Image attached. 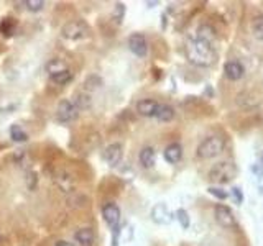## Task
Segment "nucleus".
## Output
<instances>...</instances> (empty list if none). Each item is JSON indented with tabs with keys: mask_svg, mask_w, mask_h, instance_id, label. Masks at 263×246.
Returning a JSON list of instances; mask_svg holds the SVG:
<instances>
[{
	"mask_svg": "<svg viewBox=\"0 0 263 246\" xmlns=\"http://www.w3.org/2000/svg\"><path fill=\"white\" fill-rule=\"evenodd\" d=\"M89 32H91V28L86 21L71 20L63 26L61 35H63V38L69 40V41H79V40L87 38V36H89Z\"/></svg>",
	"mask_w": 263,
	"mask_h": 246,
	"instance_id": "4",
	"label": "nucleus"
},
{
	"mask_svg": "<svg viewBox=\"0 0 263 246\" xmlns=\"http://www.w3.org/2000/svg\"><path fill=\"white\" fill-rule=\"evenodd\" d=\"M53 181L58 185V189L63 192H72L76 187V179L64 169H58L56 173H53Z\"/></svg>",
	"mask_w": 263,
	"mask_h": 246,
	"instance_id": "7",
	"label": "nucleus"
},
{
	"mask_svg": "<svg viewBox=\"0 0 263 246\" xmlns=\"http://www.w3.org/2000/svg\"><path fill=\"white\" fill-rule=\"evenodd\" d=\"M23 5L27 7V10L30 12H40L43 7H45V2H43V0H25Z\"/></svg>",
	"mask_w": 263,
	"mask_h": 246,
	"instance_id": "28",
	"label": "nucleus"
},
{
	"mask_svg": "<svg viewBox=\"0 0 263 246\" xmlns=\"http://www.w3.org/2000/svg\"><path fill=\"white\" fill-rule=\"evenodd\" d=\"M74 240L81 246H92L96 241V235L91 228H79L74 233Z\"/></svg>",
	"mask_w": 263,
	"mask_h": 246,
	"instance_id": "16",
	"label": "nucleus"
},
{
	"mask_svg": "<svg viewBox=\"0 0 263 246\" xmlns=\"http://www.w3.org/2000/svg\"><path fill=\"white\" fill-rule=\"evenodd\" d=\"M185 53H186L188 61L194 66H199V68H209V66L214 64L216 58H217L216 48L213 44L196 38V36L186 40Z\"/></svg>",
	"mask_w": 263,
	"mask_h": 246,
	"instance_id": "1",
	"label": "nucleus"
},
{
	"mask_svg": "<svg viewBox=\"0 0 263 246\" xmlns=\"http://www.w3.org/2000/svg\"><path fill=\"white\" fill-rule=\"evenodd\" d=\"M128 49L138 58H145L148 53V41L142 33H134L128 36Z\"/></svg>",
	"mask_w": 263,
	"mask_h": 246,
	"instance_id": "6",
	"label": "nucleus"
},
{
	"mask_svg": "<svg viewBox=\"0 0 263 246\" xmlns=\"http://www.w3.org/2000/svg\"><path fill=\"white\" fill-rule=\"evenodd\" d=\"M252 33L258 41H263V17H257L252 21Z\"/></svg>",
	"mask_w": 263,
	"mask_h": 246,
	"instance_id": "24",
	"label": "nucleus"
},
{
	"mask_svg": "<svg viewBox=\"0 0 263 246\" xmlns=\"http://www.w3.org/2000/svg\"><path fill=\"white\" fill-rule=\"evenodd\" d=\"M214 218H216V222L222 228H227V230H235L237 228L235 215H233V212L230 210L227 205L217 204L214 207Z\"/></svg>",
	"mask_w": 263,
	"mask_h": 246,
	"instance_id": "5",
	"label": "nucleus"
},
{
	"mask_svg": "<svg viewBox=\"0 0 263 246\" xmlns=\"http://www.w3.org/2000/svg\"><path fill=\"white\" fill-rule=\"evenodd\" d=\"M155 118L158 122H171L174 118V108L171 105H166V103H158Z\"/></svg>",
	"mask_w": 263,
	"mask_h": 246,
	"instance_id": "18",
	"label": "nucleus"
},
{
	"mask_svg": "<svg viewBox=\"0 0 263 246\" xmlns=\"http://www.w3.org/2000/svg\"><path fill=\"white\" fill-rule=\"evenodd\" d=\"M260 168L263 169V154H261V158H260Z\"/></svg>",
	"mask_w": 263,
	"mask_h": 246,
	"instance_id": "33",
	"label": "nucleus"
},
{
	"mask_svg": "<svg viewBox=\"0 0 263 246\" xmlns=\"http://www.w3.org/2000/svg\"><path fill=\"white\" fill-rule=\"evenodd\" d=\"M173 218L174 215L171 213V210L168 208L166 204H156L151 208V220L158 223V225H170Z\"/></svg>",
	"mask_w": 263,
	"mask_h": 246,
	"instance_id": "10",
	"label": "nucleus"
},
{
	"mask_svg": "<svg viewBox=\"0 0 263 246\" xmlns=\"http://www.w3.org/2000/svg\"><path fill=\"white\" fill-rule=\"evenodd\" d=\"M46 71L49 76H53V74H58V72H63V71H68V64H66L63 59L60 58H53L49 59L48 64H46Z\"/></svg>",
	"mask_w": 263,
	"mask_h": 246,
	"instance_id": "20",
	"label": "nucleus"
},
{
	"mask_svg": "<svg viewBox=\"0 0 263 246\" xmlns=\"http://www.w3.org/2000/svg\"><path fill=\"white\" fill-rule=\"evenodd\" d=\"M174 215H176V218H178V222H179L181 228L188 230L189 225H191V220H189V213L185 210V208H178L176 213H174Z\"/></svg>",
	"mask_w": 263,
	"mask_h": 246,
	"instance_id": "25",
	"label": "nucleus"
},
{
	"mask_svg": "<svg viewBox=\"0 0 263 246\" xmlns=\"http://www.w3.org/2000/svg\"><path fill=\"white\" fill-rule=\"evenodd\" d=\"M232 196H233V199L237 200V204H242V202H244L242 189H240V187H233V189H232Z\"/></svg>",
	"mask_w": 263,
	"mask_h": 246,
	"instance_id": "30",
	"label": "nucleus"
},
{
	"mask_svg": "<svg viewBox=\"0 0 263 246\" xmlns=\"http://www.w3.org/2000/svg\"><path fill=\"white\" fill-rule=\"evenodd\" d=\"M138 159H140V164H142L145 169L153 168V166H155V159H156L155 150H153L151 146H145L143 150L140 151V156H138Z\"/></svg>",
	"mask_w": 263,
	"mask_h": 246,
	"instance_id": "17",
	"label": "nucleus"
},
{
	"mask_svg": "<svg viewBox=\"0 0 263 246\" xmlns=\"http://www.w3.org/2000/svg\"><path fill=\"white\" fill-rule=\"evenodd\" d=\"M196 38H199V40L206 41V43L213 44V46H214L216 41H217V33L211 25L204 23V25H201L199 28L196 30Z\"/></svg>",
	"mask_w": 263,
	"mask_h": 246,
	"instance_id": "13",
	"label": "nucleus"
},
{
	"mask_svg": "<svg viewBox=\"0 0 263 246\" xmlns=\"http://www.w3.org/2000/svg\"><path fill=\"white\" fill-rule=\"evenodd\" d=\"M207 190H209V194H211V196L217 197L219 200H225V199L229 197V194L225 192L224 189H221V187H209Z\"/></svg>",
	"mask_w": 263,
	"mask_h": 246,
	"instance_id": "29",
	"label": "nucleus"
},
{
	"mask_svg": "<svg viewBox=\"0 0 263 246\" xmlns=\"http://www.w3.org/2000/svg\"><path fill=\"white\" fill-rule=\"evenodd\" d=\"M102 217H104L106 223L109 228H112V232L115 228H119L120 222V208L117 207L114 202H107L102 205Z\"/></svg>",
	"mask_w": 263,
	"mask_h": 246,
	"instance_id": "8",
	"label": "nucleus"
},
{
	"mask_svg": "<svg viewBox=\"0 0 263 246\" xmlns=\"http://www.w3.org/2000/svg\"><path fill=\"white\" fill-rule=\"evenodd\" d=\"M55 246H72L69 241H64V240H60V241H56V244Z\"/></svg>",
	"mask_w": 263,
	"mask_h": 246,
	"instance_id": "32",
	"label": "nucleus"
},
{
	"mask_svg": "<svg viewBox=\"0 0 263 246\" xmlns=\"http://www.w3.org/2000/svg\"><path fill=\"white\" fill-rule=\"evenodd\" d=\"M27 184H28V189L33 190L35 185H36V174L28 173V176H27Z\"/></svg>",
	"mask_w": 263,
	"mask_h": 246,
	"instance_id": "31",
	"label": "nucleus"
},
{
	"mask_svg": "<svg viewBox=\"0 0 263 246\" xmlns=\"http://www.w3.org/2000/svg\"><path fill=\"white\" fill-rule=\"evenodd\" d=\"M158 108V102L153 99H143L137 103V112L142 117H155Z\"/></svg>",
	"mask_w": 263,
	"mask_h": 246,
	"instance_id": "14",
	"label": "nucleus"
},
{
	"mask_svg": "<svg viewBox=\"0 0 263 246\" xmlns=\"http://www.w3.org/2000/svg\"><path fill=\"white\" fill-rule=\"evenodd\" d=\"M10 138L15 141V143H25V141L28 140L27 133L21 130L20 125H12L10 126Z\"/></svg>",
	"mask_w": 263,
	"mask_h": 246,
	"instance_id": "21",
	"label": "nucleus"
},
{
	"mask_svg": "<svg viewBox=\"0 0 263 246\" xmlns=\"http://www.w3.org/2000/svg\"><path fill=\"white\" fill-rule=\"evenodd\" d=\"M114 20L117 21V23H122V20H123V17H125V5H123L122 2H119V4H115V7H114Z\"/></svg>",
	"mask_w": 263,
	"mask_h": 246,
	"instance_id": "27",
	"label": "nucleus"
},
{
	"mask_svg": "<svg viewBox=\"0 0 263 246\" xmlns=\"http://www.w3.org/2000/svg\"><path fill=\"white\" fill-rule=\"evenodd\" d=\"M163 154H165V159L170 164H176L182 158V148H181L179 143H171V145L166 146V150H165Z\"/></svg>",
	"mask_w": 263,
	"mask_h": 246,
	"instance_id": "15",
	"label": "nucleus"
},
{
	"mask_svg": "<svg viewBox=\"0 0 263 246\" xmlns=\"http://www.w3.org/2000/svg\"><path fill=\"white\" fill-rule=\"evenodd\" d=\"M74 107H76V110L77 108H81V110L89 108L91 107V97H89V94H76V97H74Z\"/></svg>",
	"mask_w": 263,
	"mask_h": 246,
	"instance_id": "23",
	"label": "nucleus"
},
{
	"mask_svg": "<svg viewBox=\"0 0 263 246\" xmlns=\"http://www.w3.org/2000/svg\"><path fill=\"white\" fill-rule=\"evenodd\" d=\"M84 86L87 91H96V89H99L102 86V79L99 76H89L84 80Z\"/></svg>",
	"mask_w": 263,
	"mask_h": 246,
	"instance_id": "26",
	"label": "nucleus"
},
{
	"mask_svg": "<svg viewBox=\"0 0 263 246\" xmlns=\"http://www.w3.org/2000/svg\"><path fill=\"white\" fill-rule=\"evenodd\" d=\"M122 156H123V148L120 143H112L109 145L104 153H102V158L106 159V162L109 164V166H117L120 161H122Z\"/></svg>",
	"mask_w": 263,
	"mask_h": 246,
	"instance_id": "11",
	"label": "nucleus"
},
{
	"mask_svg": "<svg viewBox=\"0 0 263 246\" xmlns=\"http://www.w3.org/2000/svg\"><path fill=\"white\" fill-rule=\"evenodd\" d=\"M224 74L229 80H240L245 76V68L240 61H229L224 68Z\"/></svg>",
	"mask_w": 263,
	"mask_h": 246,
	"instance_id": "12",
	"label": "nucleus"
},
{
	"mask_svg": "<svg viewBox=\"0 0 263 246\" xmlns=\"http://www.w3.org/2000/svg\"><path fill=\"white\" fill-rule=\"evenodd\" d=\"M51 80L55 82V84L58 86H64V84H69V82L72 80V74L68 71H63V72H58V74H53V76H49Z\"/></svg>",
	"mask_w": 263,
	"mask_h": 246,
	"instance_id": "22",
	"label": "nucleus"
},
{
	"mask_svg": "<svg viewBox=\"0 0 263 246\" xmlns=\"http://www.w3.org/2000/svg\"><path fill=\"white\" fill-rule=\"evenodd\" d=\"M17 32V20L12 17H5L0 21V33H2L5 38H10L13 33Z\"/></svg>",
	"mask_w": 263,
	"mask_h": 246,
	"instance_id": "19",
	"label": "nucleus"
},
{
	"mask_svg": "<svg viewBox=\"0 0 263 246\" xmlns=\"http://www.w3.org/2000/svg\"><path fill=\"white\" fill-rule=\"evenodd\" d=\"M224 148H225V143L221 136H207L197 146L196 154L199 159H213V158H217L219 154H222Z\"/></svg>",
	"mask_w": 263,
	"mask_h": 246,
	"instance_id": "2",
	"label": "nucleus"
},
{
	"mask_svg": "<svg viewBox=\"0 0 263 246\" xmlns=\"http://www.w3.org/2000/svg\"><path fill=\"white\" fill-rule=\"evenodd\" d=\"M235 176H237V168H235V164L230 161L217 162L209 171V179L214 184H227Z\"/></svg>",
	"mask_w": 263,
	"mask_h": 246,
	"instance_id": "3",
	"label": "nucleus"
},
{
	"mask_svg": "<svg viewBox=\"0 0 263 246\" xmlns=\"http://www.w3.org/2000/svg\"><path fill=\"white\" fill-rule=\"evenodd\" d=\"M56 117L61 123H68V122H72L77 118V110L69 100H61L60 103H58Z\"/></svg>",
	"mask_w": 263,
	"mask_h": 246,
	"instance_id": "9",
	"label": "nucleus"
}]
</instances>
